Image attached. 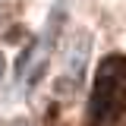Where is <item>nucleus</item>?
<instances>
[{
  "mask_svg": "<svg viewBox=\"0 0 126 126\" xmlns=\"http://www.w3.org/2000/svg\"><path fill=\"white\" fill-rule=\"evenodd\" d=\"M126 113V57L110 54L101 60L92 92V120L113 123Z\"/></svg>",
  "mask_w": 126,
  "mask_h": 126,
  "instance_id": "f257e3e1",
  "label": "nucleus"
},
{
  "mask_svg": "<svg viewBox=\"0 0 126 126\" xmlns=\"http://www.w3.org/2000/svg\"><path fill=\"white\" fill-rule=\"evenodd\" d=\"M3 73H6V66H3V57H0V82H3Z\"/></svg>",
  "mask_w": 126,
  "mask_h": 126,
  "instance_id": "f03ea898",
  "label": "nucleus"
}]
</instances>
